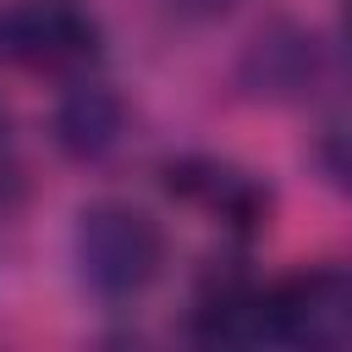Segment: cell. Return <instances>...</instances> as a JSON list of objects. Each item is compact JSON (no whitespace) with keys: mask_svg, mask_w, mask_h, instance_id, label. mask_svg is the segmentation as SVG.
<instances>
[{"mask_svg":"<svg viewBox=\"0 0 352 352\" xmlns=\"http://www.w3.org/2000/svg\"><path fill=\"white\" fill-rule=\"evenodd\" d=\"M72 264L99 302H138L165 270V231L126 198H94L72 226Z\"/></svg>","mask_w":352,"mask_h":352,"instance_id":"6da1fadb","label":"cell"},{"mask_svg":"<svg viewBox=\"0 0 352 352\" xmlns=\"http://www.w3.org/2000/svg\"><path fill=\"white\" fill-rule=\"evenodd\" d=\"M104 50L88 0H0V60L38 77H82Z\"/></svg>","mask_w":352,"mask_h":352,"instance_id":"7a4b0ae2","label":"cell"},{"mask_svg":"<svg viewBox=\"0 0 352 352\" xmlns=\"http://www.w3.org/2000/svg\"><path fill=\"white\" fill-rule=\"evenodd\" d=\"M264 341L292 352H346L352 346V270L319 264L264 286Z\"/></svg>","mask_w":352,"mask_h":352,"instance_id":"3957f363","label":"cell"},{"mask_svg":"<svg viewBox=\"0 0 352 352\" xmlns=\"http://www.w3.org/2000/svg\"><path fill=\"white\" fill-rule=\"evenodd\" d=\"M160 182L176 204L209 214L214 226L236 231V236H253L270 226V209H275V192L258 170L236 165V160H220V154H176L160 165Z\"/></svg>","mask_w":352,"mask_h":352,"instance_id":"277c9868","label":"cell"},{"mask_svg":"<svg viewBox=\"0 0 352 352\" xmlns=\"http://www.w3.org/2000/svg\"><path fill=\"white\" fill-rule=\"evenodd\" d=\"M236 82H242L253 99H270V104L308 99V94L324 82V44H319L308 28H297V22H270V28H258L253 44L242 50Z\"/></svg>","mask_w":352,"mask_h":352,"instance_id":"5b68a950","label":"cell"},{"mask_svg":"<svg viewBox=\"0 0 352 352\" xmlns=\"http://www.w3.org/2000/svg\"><path fill=\"white\" fill-rule=\"evenodd\" d=\"M50 138H55V148H60L66 160H77V165L110 160V154L121 148V138H126V104H121V94H116L110 82L88 77V72L72 77L66 94L55 99V110H50Z\"/></svg>","mask_w":352,"mask_h":352,"instance_id":"8992f818","label":"cell"},{"mask_svg":"<svg viewBox=\"0 0 352 352\" xmlns=\"http://www.w3.org/2000/svg\"><path fill=\"white\" fill-rule=\"evenodd\" d=\"M192 336L209 346H253L264 341V286L242 270H214L192 297Z\"/></svg>","mask_w":352,"mask_h":352,"instance_id":"52a82bcc","label":"cell"},{"mask_svg":"<svg viewBox=\"0 0 352 352\" xmlns=\"http://www.w3.org/2000/svg\"><path fill=\"white\" fill-rule=\"evenodd\" d=\"M319 165L330 170V182L341 192H352V116H341L319 132Z\"/></svg>","mask_w":352,"mask_h":352,"instance_id":"ba28073f","label":"cell"},{"mask_svg":"<svg viewBox=\"0 0 352 352\" xmlns=\"http://www.w3.org/2000/svg\"><path fill=\"white\" fill-rule=\"evenodd\" d=\"M22 192V148H16V121L0 104V209Z\"/></svg>","mask_w":352,"mask_h":352,"instance_id":"9c48e42d","label":"cell"},{"mask_svg":"<svg viewBox=\"0 0 352 352\" xmlns=\"http://www.w3.org/2000/svg\"><path fill=\"white\" fill-rule=\"evenodd\" d=\"M176 16H192V22H209V16H226L236 0H165Z\"/></svg>","mask_w":352,"mask_h":352,"instance_id":"30bf717a","label":"cell"},{"mask_svg":"<svg viewBox=\"0 0 352 352\" xmlns=\"http://www.w3.org/2000/svg\"><path fill=\"white\" fill-rule=\"evenodd\" d=\"M341 38H346V50H352V0H346V16H341Z\"/></svg>","mask_w":352,"mask_h":352,"instance_id":"8fae6325","label":"cell"}]
</instances>
